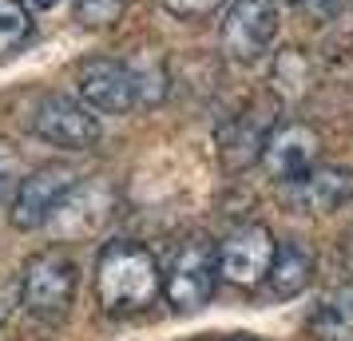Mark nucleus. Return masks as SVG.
Returning a JSON list of instances; mask_svg holds the SVG:
<instances>
[{
  "label": "nucleus",
  "instance_id": "1a4fd4ad",
  "mask_svg": "<svg viewBox=\"0 0 353 341\" xmlns=\"http://www.w3.org/2000/svg\"><path fill=\"white\" fill-rule=\"evenodd\" d=\"M274 234L262 223H246L234 234H226L219 246V278L239 286V290H254L266 282V270L274 262Z\"/></svg>",
  "mask_w": 353,
  "mask_h": 341
},
{
  "label": "nucleus",
  "instance_id": "f257e3e1",
  "mask_svg": "<svg viewBox=\"0 0 353 341\" xmlns=\"http://www.w3.org/2000/svg\"><path fill=\"white\" fill-rule=\"evenodd\" d=\"M96 293L108 313H139L163 293V270L139 242H108L96 262Z\"/></svg>",
  "mask_w": 353,
  "mask_h": 341
},
{
  "label": "nucleus",
  "instance_id": "9d476101",
  "mask_svg": "<svg viewBox=\"0 0 353 341\" xmlns=\"http://www.w3.org/2000/svg\"><path fill=\"white\" fill-rule=\"evenodd\" d=\"M318 151H321V139L314 127H305V123H278L266 135L262 167H266L270 179L286 183L294 175H302V171H310L318 163Z\"/></svg>",
  "mask_w": 353,
  "mask_h": 341
},
{
  "label": "nucleus",
  "instance_id": "f8f14e48",
  "mask_svg": "<svg viewBox=\"0 0 353 341\" xmlns=\"http://www.w3.org/2000/svg\"><path fill=\"white\" fill-rule=\"evenodd\" d=\"M270 131H274V123L262 119L258 112L234 115V119L223 127V135H219L223 163L234 167V171H242V167H250L254 159H262V147H266V135H270Z\"/></svg>",
  "mask_w": 353,
  "mask_h": 341
},
{
  "label": "nucleus",
  "instance_id": "0eeeda50",
  "mask_svg": "<svg viewBox=\"0 0 353 341\" xmlns=\"http://www.w3.org/2000/svg\"><path fill=\"white\" fill-rule=\"evenodd\" d=\"M278 36V0H234L223 20V52L234 64H258Z\"/></svg>",
  "mask_w": 353,
  "mask_h": 341
},
{
  "label": "nucleus",
  "instance_id": "6ab92c4d",
  "mask_svg": "<svg viewBox=\"0 0 353 341\" xmlns=\"http://www.w3.org/2000/svg\"><path fill=\"white\" fill-rule=\"evenodd\" d=\"M32 4H40V8H52V4H56V0H32Z\"/></svg>",
  "mask_w": 353,
  "mask_h": 341
},
{
  "label": "nucleus",
  "instance_id": "a211bd4d",
  "mask_svg": "<svg viewBox=\"0 0 353 341\" xmlns=\"http://www.w3.org/2000/svg\"><path fill=\"white\" fill-rule=\"evenodd\" d=\"M214 341H262V338H242V333H234V338H214Z\"/></svg>",
  "mask_w": 353,
  "mask_h": 341
},
{
  "label": "nucleus",
  "instance_id": "7ed1b4c3",
  "mask_svg": "<svg viewBox=\"0 0 353 341\" xmlns=\"http://www.w3.org/2000/svg\"><path fill=\"white\" fill-rule=\"evenodd\" d=\"M24 127L48 147H64V151H88L99 139V112H92L83 99L68 96H48L32 99V107L24 115Z\"/></svg>",
  "mask_w": 353,
  "mask_h": 341
},
{
  "label": "nucleus",
  "instance_id": "412c9836",
  "mask_svg": "<svg viewBox=\"0 0 353 341\" xmlns=\"http://www.w3.org/2000/svg\"><path fill=\"white\" fill-rule=\"evenodd\" d=\"M119 4H128V0H119Z\"/></svg>",
  "mask_w": 353,
  "mask_h": 341
},
{
  "label": "nucleus",
  "instance_id": "f3484780",
  "mask_svg": "<svg viewBox=\"0 0 353 341\" xmlns=\"http://www.w3.org/2000/svg\"><path fill=\"white\" fill-rule=\"evenodd\" d=\"M345 258H350V266H353V230H350V238H345Z\"/></svg>",
  "mask_w": 353,
  "mask_h": 341
},
{
  "label": "nucleus",
  "instance_id": "dca6fc26",
  "mask_svg": "<svg viewBox=\"0 0 353 341\" xmlns=\"http://www.w3.org/2000/svg\"><path fill=\"white\" fill-rule=\"evenodd\" d=\"M17 175H20V155H17V147L0 139V195L12 187V179H17Z\"/></svg>",
  "mask_w": 353,
  "mask_h": 341
},
{
  "label": "nucleus",
  "instance_id": "ddd939ff",
  "mask_svg": "<svg viewBox=\"0 0 353 341\" xmlns=\"http://www.w3.org/2000/svg\"><path fill=\"white\" fill-rule=\"evenodd\" d=\"M314 266L318 262H314V254L302 242L274 246V262H270V270H266V290H270V298H278V302L298 298L314 282Z\"/></svg>",
  "mask_w": 353,
  "mask_h": 341
},
{
  "label": "nucleus",
  "instance_id": "9b49d317",
  "mask_svg": "<svg viewBox=\"0 0 353 341\" xmlns=\"http://www.w3.org/2000/svg\"><path fill=\"white\" fill-rule=\"evenodd\" d=\"M305 333L314 341H353V282H337L321 293L305 318Z\"/></svg>",
  "mask_w": 353,
  "mask_h": 341
},
{
  "label": "nucleus",
  "instance_id": "6e6552de",
  "mask_svg": "<svg viewBox=\"0 0 353 341\" xmlns=\"http://www.w3.org/2000/svg\"><path fill=\"white\" fill-rule=\"evenodd\" d=\"M282 203L294 214H334L353 203V171L314 163L310 171L282 183Z\"/></svg>",
  "mask_w": 353,
  "mask_h": 341
},
{
  "label": "nucleus",
  "instance_id": "20e7f679",
  "mask_svg": "<svg viewBox=\"0 0 353 341\" xmlns=\"http://www.w3.org/2000/svg\"><path fill=\"white\" fill-rule=\"evenodd\" d=\"M219 282V246L207 238H187L171 258V270L163 274V293L179 313H199L214 298Z\"/></svg>",
  "mask_w": 353,
  "mask_h": 341
},
{
  "label": "nucleus",
  "instance_id": "aec40b11",
  "mask_svg": "<svg viewBox=\"0 0 353 341\" xmlns=\"http://www.w3.org/2000/svg\"><path fill=\"white\" fill-rule=\"evenodd\" d=\"M286 4H314V0H286Z\"/></svg>",
  "mask_w": 353,
  "mask_h": 341
},
{
  "label": "nucleus",
  "instance_id": "4468645a",
  "mask_svg": "<svg viewBox=\"0 0 353 341\" xmlns=\"http://www.w3.org/2000/svg\"><path fill=\"white\" fill-rule=\"evenodd\" d=\"M32 40V12L20 0H0V60H12Z\"/></svg>",
  "mask_w": 353,
  "mask_h": 341
},
{
  "label": "nucleus",
  "instance_id": "2eb2a0df",
  "mask_svg": "<svg viewBox=\"0 0 353 341\" xmlns=\"http://www.w3.org/2000/svg\"><path fill=\"white\" fill-rule=\"evenodd\" d=\"M163 4H167V12L179 17V20H207L223 8L226 0H163Z\"/></svg>",
  "mask_w": 353,
  "mask_h": 341
},
{
  "label": "nucleus",
  "instance_id": "f03ea898",
  "mask_svg": "<svg viewBox=\"0 0 353 341\" xmlns=\"http://www.w3.org/2000/svg\"><path fill=\"white\" fill-rule=\"evenodd\" d=\"M80 290V266L72 262L64 250H40L24 262V278H20V302L24 309L40 318V322H60Z\"/></svg>",
  "mask_w": 353,
  "mask_h": 341
},
{
  "label": "nucleus",
  "instance_id": "39448f33",
  "mask_svg": "<svg viewBox=\"0 0 353 341\" xmlns=\"http://www.w3.org/2000/svg\"><path fill=\"white\" fill-rule=\"evenodd\" d=\"M76 183H80V175L68 163H44L28 175H20L17 195H12V211H8L12 227L17 230L48 227L52 214L60 211V203L76 191Z\"/></svg>",
  "mask_w": 353,
  "mask_h": 341
},
{
  "label": "nucleus",
  "instance_id": "423d86ee",
  "mask_svg": "<svg viewBox=\"0 0 353 341\" xmlns=\"http://www.w3.org/2000/svg\"><path fill=\"white\" fill-rule=\"evenodd\" d=\"M76 92L99 115H123L143 103L135 68L119 64V60H108V56L80 60V68H76Z\"/></svg>",
  "mask_w": 353,
  "mask_h": 341
}]
</instances>
